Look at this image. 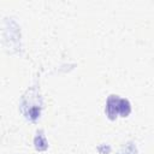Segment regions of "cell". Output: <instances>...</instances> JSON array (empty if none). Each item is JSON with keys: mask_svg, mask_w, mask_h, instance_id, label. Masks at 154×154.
<instances>
[{"mask_svg": "<svg viewBox=\"0 0 154 154\" xmlns=\"http://www.w3.org/2000/svg\"><path fill=\"white\" fill-rule=\"evenodd\" d=\"M106 111H107V114L109 116V118H114V116L117 117L118 113H120L123 117H125L130 113V103L124 99H119V97L112 95L107 100Z\"/></svg>", "mask_w": 154, "mask_h": 154, "instance_id": "1", "label": "cell"}]
</instances>
